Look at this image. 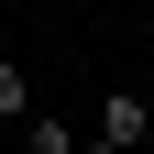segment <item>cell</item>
<instances>
[{
    "label": "cell",
    "mask_w": 154,
    "mask_h": 154,
    "mask_svg": "<svg viewBox=\"0 0 154 154\" xmlns=\"http://www.w3.org/2000/svg\"><path fill=\"white\" fill-rule=\"evenodd\" d=\"M143 121H154V110L132 99V88H110V99H99V143H121V154H132V143H143Z\"/></svg>",
    "instance_id": "obj_1"
},
{
    "label": "cell",
    "mask_w": 154,
    "mask_h": 154,
    "mask_svg": "<svg viewBox=\"0 0 154 154\" xmlns=\"http://www.w3.org/2000/svg\"><path fill=\"white\" fill-rule=\"evenodd\" d=\"M0 121H33V77H22V55H0Z\"/></svg>",
    "instance_id": "obj_2"
},
{
    "label": "cell",
    "mask_w": 154,
    "mask_h": 154,
    "mask_svg": "<svg viewBox=\"0 0 154 154\" xmlns=\"http://www.w3.org/2000/svg\"><path fill=\"white\" fill-rule=\"evenodd\" d=\"M77 143H88V132H66V121H44V110L22 121V154H77Z\"/></svg>",
    "instance_id": "obj_3"
},
{
    "label": "cell",
    "mask_w": 154,
    "mask_h": 154,
    "mask_svg": "<svg viewBox=\"0 0 154 154\" xmlns=\"http://www.w3.org/2000/svg\"><path fill=\"white\" fill-rule=\"evenodd\" d=\"M77 154H121V143H99V132H88V143H77Z\"/></svg>",
    "instance_id": "obj_4"
},
{
    "label": "cell",
    "mask_w": 154,
    "mask_h": 154,
    "mask_svg": "<svg viewBox=\"0 0 154 154\" xmlns=\"http://www.w3.org/2000/svg\"><path fill=\"white\" fill-rule=\"evenodd\" d=\"M143 44H154V0H143Z\"/></svg>",
    "instance_id": "obj_5"
}]
</instances>
